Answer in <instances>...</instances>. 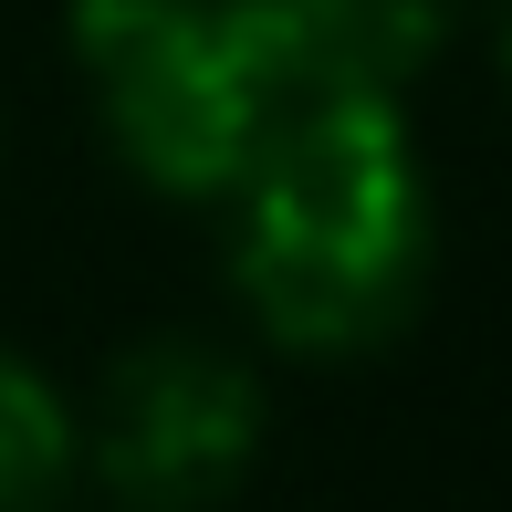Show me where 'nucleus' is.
<instances>
[{
  "label": "nucleus",
  "instance_id": "obj_5",
  "mask_svg": "<svg viewBox=\"0 0 512 512\" xmlns=\"http://www.w3.org/2000/svg\"><path fill=\"white\" fill-rule=\"evenodd\" d=\"M84 481V418L42 356L0 335V512H63Z\"/></svg>",
  "mask_w": 512,
  "mask_h": 512
},
{
  "label": "nucleus",
  "instance_id": "obj_2",
  "mask_svg": "<svg viewBox=\"0 0 512 512\" xmlns=\"http://www.w3.org/2000/svg\"><path fill=\"white\" fill-rule=\"evenodd\" d=\"M63 63L147 199L220 209L293 95L220 0H63Z\"/></svg>",
  "mask_w": 512,
  "mask_h": 512
},
{
  "label": "nucleus",
  "instance_id": "obj_1",
  "mask_svg": "<svg viewBox=\"0 0 512 512\" xmlns=\"http://www.w3.org/2000/svg\"><path fill=\"white\" fill-rule=\"evenodd\" d=\"M230 293L293 366H356L439 283V189L398 95H293L220 199Z\"/></svg>",
  "mask_w": 512,
  "mask_h": 512
},
{
  "label": "nucleus",
  "instance_id": "obj_6",
  "mask_svg": "<svg viewBox=\"0 0 512 512\" xmlns=\"http://www.w3.org/2000/svg\"><path fill=\"white\" fill-rule=\"evenodd\" d=\"M492 42H502V74H512V0H492Z\"/></svg>",
  "mask_w": 512,
  "mask_h": 512
},
{
  "label": "nucleus",
  "instance_id": "obj_4",
  "mask_svg": "<svg viewBox=\"0 0 512 512\" xmlns=\"http://www.w3.org/2000/svg\"><path fill=\"white\" fill-rule=\"evenodd\" d=\"M283 95H408L471 0H220Z\"/></svg>",
  "mask_w": 512,
  "mask_h": 512
},
{
  "label": "nucleus",
  "instance_id": "obj_3",
  "mask_svg": "<svg viewBox=\"0 0 512 512\" xmlns=\"http://www.w3.org/2000/svg\"><path fill=\"white\" fill-rule=\"evenodd\" d=\"M74 418H84V481H105L115 512H220L262 471L272 439L262 366L220 335L115 345Z\"/></svg>",
  "mask_w": 512,
  "mask_h": 512
}]
</instances>
